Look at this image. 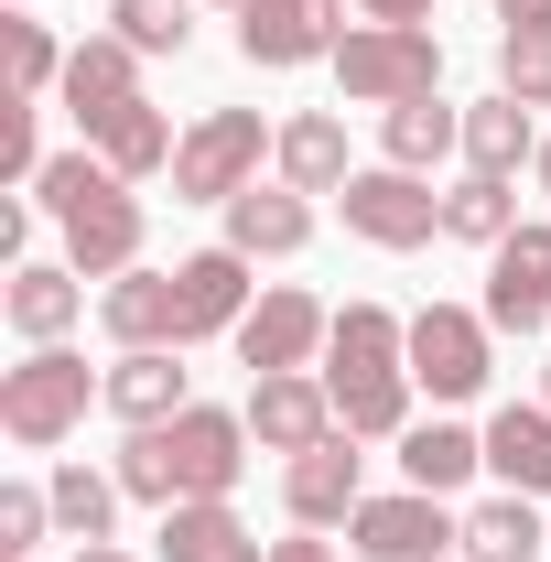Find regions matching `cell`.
Masks as SVG:
<instances>
[{
  "label": "cell",
  "instance_id": "6da1fadb",
  "mask_svg": "<svg viewBox=\"0 0 551 562\" xmlns=\"http://www.w3.org/2000/svg\"><path fill=\"white\" fill-rule=\"evenodd\" d=\"M325 390H336V422L357 443L412 432V314H390V303H336Z\"/></svg>",
  "mask_w": 551,
  "mask_h": 562
},
{
  "label": "cell",
  "instance_id": "7a4b0ae2",
  "mask_svg": "<svg viewBox=\"0 0 551 562\" xmlns=\"http://www.w3.org/2000/svg\"><path fill=\"white\" fill-rule=\"evenodd\" d=\"M33 206L66 227V260H76L87 281L140 271V227H151V216H140V195L98 162V151H55V162L33 173Z\"/></svg>",
  "mask_w": 551,
  "mask_h": 562
},
{
  "label": "cell",
  "instance_id": "3957f363",
  "mask_svg": "<svg viewBox=\"0 0 551 562\" xmlns=\"http://www.w3.org/2000/svg\"><path fill=\"white\" fill-rule=\"evenodd\" d=\"M87 401H109V368H87L76 347H33L22 368H0V432L22 443V454H55Z\"/></svg>",
  "mask_w": 551,
  "mask_h": 562
},
{
  "label": "cell",
  "instance_id": "277c9868",
  "mask_svg": "<svg viewBox=\"0 0 551 562\" xmlns=\"http://www.w3.org/2000/svg\"><path fill=\"white\" fill-rule=\"evenodd\" d=\"M336 87L357 98V109L432 98V87H443V44H432V22H346V44H336Z\"/></svg>",
  "mask_w": 551,
  "mask_h": 562
},
{
  "label": "cell",
  "instance_id": "5b68a950",
  "mask_svg": "<svg viewBox=\"0 0 551 562\" xmlns=\"http://www.w3.org/2000/svg\"><path fill=\"white\" fill-rule=\"evenodd\" d=\"M281 151V131H260V109H206L184 151H173V206H227L260 184V162Z\"/></svg>",
  "mask_w": 551,
  "mask_h": 562
},
{
  "label": "cell",
  "instance_id": "8992f818",
  "mask_svg": "<svg viewBox=\"0 0 551 562\" xmlns=\"http://www.w3.org/2000/svg\"><path fill=\"white\" fill-rule=\"evenodd\" d=\"M151 443H162V476H173V508L184 497H238V476H249V412H216V401H195V412L151 422Z\"/></svg>",
  "mask_w": 551,
  "mask_h": 562
},
{
  "label": "cell",
  "instance_id": "52a82bcc",
  "mask_svg": "<svg viewBox=\"0 0 551 562\" xmlns=\"http://www.w3.org/2000/svg\"><path fill=\"white\" fill-rule=\"evenodd\" d=\"M486 379H497V325L465 314V303H421L412 314V390H432L454 412V401H476Z\"/></svg>",
  "mask_w": 551,
  "mask_h": 562
},
{
  "label": "cell",
  "instance_id": "ba28073f",
  "mask_svg": "<svg viewBox=\"0 0 551 562\" xmlns=\"http://www.w3.org/2000/svg\"><path fill=\"white\" fill-rule=\"evenodd\" d=\"M454 541H465V519H454V497H432V487H390L346 519V552L357 562H443Z\"/></svg>",
  "mask_w": 551,
  "mask_h": 562
},
{
  "label": "cell",
  "instance_id": "9c48e42d",
  "mask_svg": "<svg viewBox=\"0 0 551 562\" xmlns=\"http://www.w3.org/2000/svg\"><path fill=\"white\" fill-rule=\"evenodd\" d=\"M346 238H368V249H421V238H443V195L401 173V162H368V173H346Z\"/></svg>",
  "mask_w": 551,
  "mask_h": 562
},
{
  "label": "cell",
  "instance_id": "30bf717a",
  "mask_svg": "<svg viewBox=\"0 0 551 562\" xmlns=\"http://www.w3.org/2000/svg\"><path fill=\"white\" fill-rule=\"evenodd\" d=\"M260 260H238L227 238L216 249H195V260H173V336L184 347H206V336H238L249 325V303H260Z\"/></svg>",
  "mask_w": 551,
  "mask_h": 562
},
{
  "label": "cell",
  "instance_id": "8fae6325",
  "mask_svg": "<svg viewBox=\"0 0 551 562\" xmlns=\"http://www.w3.org/2000/svg\"><path fill=\"white\" fill-rule=\"evenodd\" d=\"M325 336H336V314H325L314 292L271 281V292L249 303V325H238L227 347H238V368H249V379H281V368H314V357H325Z\"/></svg>",
  "mask_w": 551,
  "mask_h": 562
},
{
  "label": "cell",
  "instance_id": "7c38bea8",
  "mask_svg": "<svg viewBox=\"0 0 551 562\" xmlns=\"http://www.w3.org/2000/svg\"><path fill=\"white\" fill-rule=\"evenodd\" d=\"M497 336H541L551 325V216H519V238L486 249V303H476Z\"/></svg>",
  "mask_w": 551,
  "mask_h": 562
},
{
  "label": "cell",
  "instance_id": "4fadbf2b",
  "mask_svg": "<svg viewBox=\"0 0 551 562\" xmlns=\"http://www.w3.org/2000/svg\"><path fill=\"white\" fill-rule=\"evenodd\" d=\"M346 44V0H249L238 11V55L249 66H336Z\"/></svg>",
  "mask_w": 551,
  "mask_h": 562
},
{
  "label": "cell",
  "instance_id": "5bb4252c",
  "mask_svg": "<svg viewBox=\"0 0 551 562\" xmlns=\"http://www.w3.org/2000/svg\"><path fill=\"white\" fill-rule=\"evenodd\" d=\"M281 508H292V530H336V519H357L368 508V454H357V432H325L314 454H292L281 465Z\"/></svg>",
  "mask_w": 551,
  "mask_h": 562
},
{
  "label": "cell",
  "instance_id": "9a60e30c",
  "mask_svg": "<svg viewBox=\"0 0 551 562\" xmlns=\"http://www.w3.org/2000/svg\"><path fill=\"white\" fill-rule=\"evenodd\" d=\"M238 412H249V432H260V454L292 465V454H314V443L336 432V390H325L314 368H281V379H249Z\"/></svg>",
  "mask_w": 551,
  "mask_h": 562
},
{
  "label": "cell",
  "instance_id": "2e32d148",
  "mask_svg": "<svg viewBox=\"0 0 551 562\" xmlns=\"http://www.w3.org/2000/svg\"><path fill=\"white\" fill-rule=\"evenodd\" d=\"M0 314H11L22 347H66V325L87 314V271L76 260H22V271L0 281Z\"/></svg>",
  "mask_w": 551,
  "mask_h": 562
},
{
  "label": "cell",
  "instance_id": "e0dca14e",
  "mask_svg": "<svg viewBox=\"0 0 551 562\" xmlns=\"http://www.w3.org/2000/svg\"><path fill=\"white\" fill-rule=\"evenodd\" d=\"M109 412L131 422V432L195 412V390H184V347H120V357H109Z\"/></svg>",
  "mask_w": 551,
  "mask_h": 562
},
{
  "label": "cell",
  "instance_id": "ac0fdd59",
  "mask_svg": "<svg viewBox=\"0 0 551 562\" xmlns=\"http://www.w3.org/2000/svg\"><path fill=\"white\" fill-rule=\"evenodd\" d=\"M55 98H66L76 131H98L109 109H131V98H140V55L120 44V33H87V44L66 55V87H55Z\"/></svg>",
  "mask_w": 551,
  "mask_h": 562
},
{
  "label": "cell",
  "instance_id": "d6986e66",
  "mask_svg": "<svg viewBox=\"0 0 551 562\" xmlns=\"http://www.w3.org/2000/svg\"><path fill=\"white\" fill-rule=\"evenodd\" d=\"M303 238H314V195H292V184L227 195V249H238V260H292Z\"/></svg>",
  "mask_w": 551,
  "mask_h": 562
},
{
  "label": "cell",
  "instance_id": "ffe728a7",
  "mask_svg": "<svg viewBox=\"0 0 551 562\" xmlns=\"http://www.w3.org/2000/svg\"><path fill=\"white\" fill-rule=\"evenodd\" d=\"M162 562H271V552L227 497H184V508H162Z\"/></svg>",
  "mask_w": 551,
  "mask_h": 562
},
{
  "label": "cell",
  "instance_id": "44dd1931",
  "mask_svg": "<svg viewBox=\"0 0 551 562\" xmlns=\"http://www.w3.org/2000/svg\"><path fill=\"white\" fill-rule=\"evenodd\" d=\"M486 476L519 497H551V401H508L486 422Z\"/></svg>",
  "mask_w": 551,
  "mask_h": 562
},
{
  "label": "cell",
  "instance_id": "7402d4cb",
  "mask_svg": "<svg viewBox=\"0 0 551 562\" xmlns=\"http://www.w3.org/2000/svg\"><path fill=\"white\" fill-rule=\"evenodd\" d=\"M281 184H292V195H346V173H357V162H346V120L336 109H303V120H281Z\"/></svg>",
  "mask_w": 551,
  "mask_h": 562
},
{
  "label": "cell",
  "instance_id": "603a6c76",
  "mask_svg": "<svg viewBox=\"0 0 551 562\" xmlns=\"http://www.w3.org/2000/svg\"><path fill=\"white\" fill-rule=\"evenodd\" d=\"M541 140H551V131L508 98V87H497V98H476V109H465V173H497V184H508L519 162H541Z\"/></svg>",
  "mask_w": 551,
  "mask_h": 562
},
{
  "label": "cell",
  "instance_id": "cb8c5ba5",
  "mask_svg": "<svg viewBox=\"0 0 551 562\" xmlns=\"http://www.w3.org/2000/svg\"><path fill=\"white\" fill-rule=\"evenodd\" d=\"M98 325H109L120 347H184V336H173V271H120V281H98Z\"/></svg>",
  "mask_w": 551,
  "mask_h": 562
},
{
  "label": "cell",
  "instance_id": "d4e9b609",
  "mask_svg": "<svg viewBox=\"0 0 551 562\" xmlns=\"http://www.w3.org/2000/svg\"><path fill=\"white\" fill-rule=\"evenodd\" d=\"M443 151H465V109H443V98H401V109H379V162L432 173Z\"/></svg>",
  "mask_w": 551,
  "mask_h": 562
},
{
  "label": "cell",
  "instance_id": "484cf974",
  "mask_svg": "<svg viewBox=\"0 0 551 562\" xmlns=\"http://www.w3.org/2000/svg\"><path fill=\"white\" fill-rule=\"evenodd\" d=\"M87 151H98V162H109L120 184H140V173H162V162H173L184 140H173V120H162L151 98H131V109H109V120L87 131Z\"/></svg>",
  "mask_w": 551,
  "mask_h": 562
},
{
  "label": "cell",
  "instance_id": "4316f807",
  "mask_svg": "<svg viewBox=\"0 0 551 562\" xmlns=\"http://www.w3.org/2000/svg\"><path fill=\"white\" fill-rule=\"evenodd\" d=\"M541 497H519V487H497V497H476V508H465V541H454V552L465 562H541Z\"/></svg>",
  "mask_w": 551,
  "mask_h": 562
},
{
  "label": "cell",
  "instance_id": "83f0119b",
  "mask_svg": "<svg viewBox=\"0 0 551 562\" xmlns=\"http://www.w3.org/2000/svg\"><path fill=\"white\" fill-rule=\"evenodd\" d=\"M476 465H486V432H465V422H412V432H401V487L454 497Z\"/></svg>",
  "mask_w": 551,
  "mask_h": 562
},
{
  "label": "cell",
  "instance_id": "f1b7e54d",
  "mask_svg": "<svg viewBox=\"0 0 551 562\" xmlns=\"http://www.w3.org/2000/svg\"><path fill=\"white\" fill-rule=\"evenodd\" d=\"M44 487H55V530H66V541H109V530H120V476H98V465H55V476H44Z\"/></svg>",
  "mask_w": 551,
  "mask_h": 562
},
{
  "label": "cell",
  "instance_id": "f546056e",
  "mask_svg": "<svg viewBox=\"0 0 551 562\" xmlns=\"http://www.w3.org/2000/svg\"><path fill=\"white\" fill-rule=\"evenodd\" d=\"M443 238H465V249H497V238H519V195H508L497 173H465V184L443 195Z\"/></svg>",
  "mask_w": 551,
  "mask_h": 562
},
{
  "label": "cell",
  "instance_id": "4dcf8cb0",
  "mask_svg": "<svg viewBox=\"0 0 551 562\" xmlns=\"http://www.w3.org/2000/svg\"><path fill=\"white\" fill-rule=\"evenodd\" d=\"M109 33L131 55H184L195 44V0H109Z\"/></svg>",
  "mask_w": 551,
  "mask_h": 562
},
{
  "label": "cell",
  "instance_id": "1f68e13d",
  "mask_svg": "<svg viewBox=\"0 0 551 562\" xmlns=\"http://www.w3.org/2000/svg\"><path fill=\"white\" fill-rule=\"evenodd\" d=\"M497 87L519 109H551V33H497Z\"/></svg>",
  "mask_w": 551,
  "mask_h": 562
},
{
  "label": "cell",
  "instance_id": "d6a6232c",
  "mask_svg": "<svg viewBox=\"0 0 551 562\" xmlns=\"http://www.w3.org/2000/svg\"><path fill=\"white\" fill-rule=\"evenodd\" d=\"M66 87V44L44 22H11V98H55Z\"/></svg>",
  "mask_w": 551,
  "mask_h": 562
},
{
  "label": "cell",
  "instance_id": "836d02e7",
  "mask_svg": "<svg viewBox=\"0 0 551 562\" xmlns=\"http://www.w3.org/2000/svg\"><path fill=\"white\" fill-rule=\"evenodd\" d=\"M55 530V487H0V562H33Z\"/></svg>",
  "mask_w": 551,
  "mask_h": 562
},
{
  "label": "cell",
  "instance_id": "e575fe53",
  "mask_svg": "<svg viewBox=\"0 0 551 562\" xmlns=\"http://www.w3.org/2000/svg\"><path fill=\"white\" fill-rule=\"evenodd\" d=\"M0 173L11 184L44 173V98H0Z\"/></svg>",
  "mask_w": 551,
  "mask_h": 562
},
{
  "label": "cell",
  "instance_id": "d590c367",
  "mask_svg": "<svg viewBox=\"0 0 551 562\" xmlns=\"http://www.w3.org/2000/svg\"><path fill=\"white\" fill-rule=\"evenodd\" d=\"M109 476H120L140 508H173V476H162V443H151V432H131V443H120V465H109Z\"/></svg>",
  "mask_w": 551,
  "mask_h": 562
},
{
  "label": "cell",
  "instance_id": "8d00e7d4",
  "mask_svg": "<svg viewBox=\"0 0 551 562\" xmlns=\"http://www.w3.org/2000/svg\"><path fill=\"white\" fill-rule=\"evenodd\" d=\"M357 22H432V0H357Z\"/></svg>",
  "mask_w": 551,
  "mask_h": 562
},
{
  "label": "cell",
  "instance_id": "74e56055",
  "mask_svg": "<svg viewBox=\"0 0 551 562\" xmlns=\"http://www.w3.org/2000/svg\"><path fill=\"white\" fill-rule=\"evenodd\" d=\"M497 22L508 33H551V0H497Z\"/></svg>",
  "mask_w": 551,
  "mask_h": 562
},
{
  "label": "cell",
  "instance_id": "f35d334b",
  "mask_svg": "<svg viewBox=\"0 0 551 562\" xmlns=\"http://www.w3.org/2000/svg\"><path fill=\"white\" fill-rule=\"evenodd\" d=\"M271 562H336L325 541H271Z\"/></svg>",
  "mask_w": 551,
  "mask_h": 562
},
{
  "label": "cell",
  "instance_id": "ab89813d",
  "mask_svg": "<svg viewBox=\"0 0 551 562\" xmlns=\"http://www.w3.org/2000/svg\"><path fill=\"white\" fill-rule=\"evenodd\" d=\"M76 562H131V552H120V541H76Z\"/></svg>",
  "mask_w": 551,
  "mask_h": 562
},
{
  "label": "cell",
  "instance_id": "60d3db41",
  "mask_svg": "<svg viewBox=\"0 0 551 562\" xmlns=\"http://www.w3.org/2000/svg\"><path fill=\"white\" fill-rule=\"evenodd\" d=\"M530 173H541V184H551V140H541V162H530Z\"/></svg>",
  "mask_w": 551,
  "mask_h": 562
},
{
  "label": "cell",
  "instance_id": "b9f144b4",
  "mask_svg": "<svg viewBox=\"0 0 551 562\" xmlns=\"http://www.w3.org/2000/svg\"><path fill=\"white\" fill-rule=\"evenodd\" d=\"M541 401H551V357H541Z\"/></svg>",
  "mask_w": 551,
  "mask_h": 562
},
{
  "label": "cell",
  "instance_id": "7bdbcfd3",
  "mask_svg": "<svg viewBox=\"0 0 551 562\" xmlns=\"http://www.w3.org/2000/svg\"><path fill=\"white\" fill-rule=\"evenodd\" d=\"M216 11H249V0H216Z\"/></svg>",
  "mask_w": 551,
  "mask_h": 562
},
{
  "label": "cell",
  "instance_id": "ee69618b",
  "mask_svg": "<svg viewBox=\"0 0 551 562\" xmlns=\"http://www.w3.org/2000/svg\"><path fill=\"white\" fill-rule=\"evenodd\" d=\"M443 562H465V552H443Z\"/></svg>",
  "mask_w": 551,
  "mask_h": 562
}]
</instances>
